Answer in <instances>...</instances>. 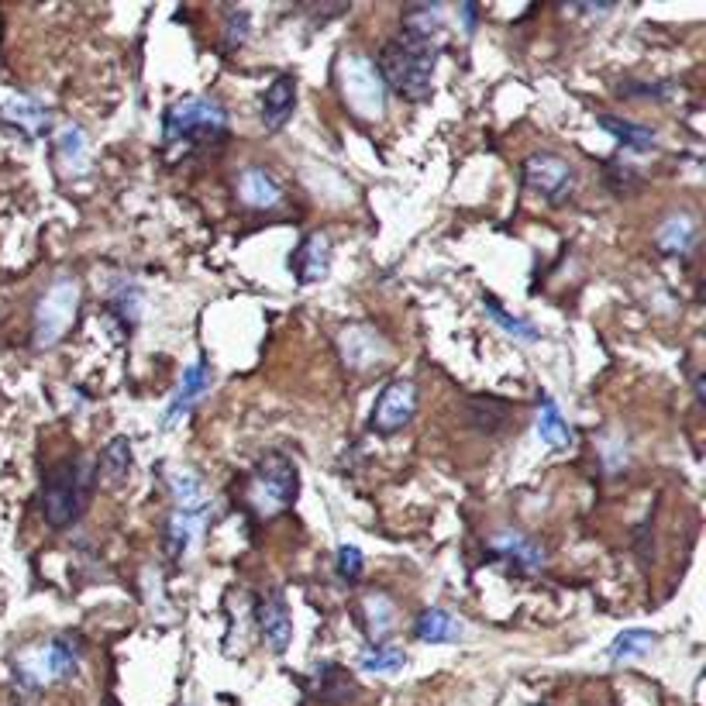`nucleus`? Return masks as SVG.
<instances>
[{
  "label": "nucleus",
  "mask_w": 706,
  "mask_h": 706,
  "mask_svg": "<svg viewBox=\"0 0 706 706\" xmlns=\"http://www.w3.org/2000/svg\"><path fill=\"white\" fill-rule=\"evenodd\" d=\"M434 66H438V42L414 38V35L390 38V42L382 46L379 63H376L387 90H393L403 100H411V104H420V100L431 97Z\"/></svg>",
  "instance_id": "nucleus-1"
},
{
  "label": "nucleus",
  "mask_w": 706,
  "mask_h": 706,
  "mask_svg": "<svg viewBox=\"0 0 706 706\" xmlns=\"http://www.w3.org/2000/svg\"><path fill=\"white\" fill-rule=\"evenodd\" d=\"M97 469L87 458H63L42 479V514L55 531H66L90 507Z\"/></svg>",
  "instance_id": "nucleus-2"
},
{
  "label": "nucleus",
  "mask_w": 706,
  "mask_h": 706,
  "mask_svg": "<svg viewBox=\"0 0 706 706\" xmlns=\"http://www.w3.org/2000/svg\"><path fill=\"white\" fill-rule=\"evenodd\" d=\"M228 111L217 104L211 97H187L173 104L166 111V125H163V138L166 146H184L197 149V146H217V141L228 138Z\"/></svg>",
  "instance_id": "nucleus-3"
},
{
  "label": "nucleus",
  "mask_w": 706,
  "mask_h": 706,
  "mask_svg": "<svg viewBox=\"0 0 706 706\" xmlns=\"http://www.w3.org/2000/svg\"><path fill=\"white\" fill-rule=\"evenodd\" d=\"M297 490H300L297 462L287 458L282 452H269V455L255 466V472L249 476L245 503L252 507L255 517L269 520V517H279V514H287V510L293 507V503H297Z\"/></svg>",
  "instance_id": "nucleus-4"
},
{
  "label": "nucleus",
  "mask_w": 706,
  "mask_h": 706,
  "mask_svg": "<svg viewBox=\"0 0 706 706\" xmlns=\"http://www.w3.org/2000/svg\"><path fill=\"white\" fill-rule=\"evenodd\" d=\"M338 93L345 108L358 121H379L387 111V84L376 70V63L362 52H345L338 59Z\"/></svg>",
  "instance_id": "nucleus-5"
},
{
  "label": "nucleus",
  "mask_w": 706,
  "mask_h": 706,
  "mask_svg": "<svg viewBox=\"0 0 706 706\" xmlns=\"http://www.w3.org/2000/svg\"><path fill=\"white\" fill-rule=\"evenodd\" d=\"M76 672H79V648L66 634L35 644V648L14 658V676L22 679L25 690H42L49 682L73 679Z\"/></svg>",
  "instance_id": "nucleus-6"
},
{
  "label": "nucleus",
  "mask_w": 706,
  "mask_h": 706,
  "mask_svg": "<svg viewBox=\"0 0 706 706\" xmlns=\"http://www.w3.org/2000/svg\"><path fill=\"white\" fill-rule=\"evenodd\" d=\"M76 307H79V282L73 276H59L35 307V349L59 345L76 320Z\"/></svg>",
  "instance_id": "nucleus-7"
},
{
  "label": "nucleus",
  "mask_w": 706,
  "mask_h": 706,
  "mask_svg": "<svg viewBox=\"0 0 706 706\" xmlns=\"http://www.w3.org/2000/svg\"><path fill=\"white\" fill-rule=\"evenodd\" d=\"M524 187L538 193L541 200H549L552 207L569 204L576 193V166L558 152H531L520 166Z\"/></svg>",
  "instance_id": "nucleus-8"
},
{
  "label": "nucleus",
  "mask_w": 706,
  "mask_h": 706,
  "mask_svg": "<svg viewBox=\"0 0 706 706\" xmlns=\"http://www.w3.org/2000/svg\"><path fill=\"white\" fill-rule=\"evenodd\" d=\"M338 352L349 373H376L390 362V341L369 325H349L338 335Z\"/></svg>",
  "instance_id": "nucleus-9"
},
{
  "label": "nucleus",
  "mask_w": 706,
  "mask_h": 706,
  "mask_svg": "<svg viewBox=\"0 0 706 706\" xmlns=\"http://www.w3.org/2000/svg\"><path fill=\"white\" fill-rule=\"evenodd\" d=\"M417 414V387L411 379H393L390 387H382V393L373 403L369 428L382 438L400 434Z\"/></svg>",
  "instance_id": "nucleus-10"
},
{
  "label": "nucleus",
  "mask_w": 706,
  "mask_h": 706,
  "mask_svg": "<svg viewBox=\"0 0 706 706\" xmlns=\"http://www.w3.org/2000/svg\"><path fill=\"white\" fill-rule=\"evenodd\" d=\"M458 411H462V424H466V428H472L476 434H487V438H500L503 431H510L517 424L514 407L500 396H466Z\"/></svg>",
  "instance_id": "nucleus-11"
},
{
  "label": "nucleus",
  "mask_w": 706,
  "mask_h": 706,
  "mask_svg": "<svg viewBox=\"0 0 706 706\" xmlns=\"http://www.w3.org/2000/svg\"><path fill=\"white\" fill-rule=\"evenodd\" d=\"M255 617H259V634H262V641H266V648L276 655L287 652L290 641H293V617L287 607V596H282L279 590H269L266 596H259Z\"/></svg>",
  "instance_id": "nucleus-12"
},
{
  "label": "nucleus",
  "mask_w": 706,
  "mask_h": 706,
  "mask_svg": "<svg viewBox=\"0 0 706 706\" xmlns=\"http://www.w3.org/2000/svg\"><path fill=\"white\" fill-rule=\"evenodd\" d=\"M490 552L503 562H510L517 572L524 576H534L544 569V549L541 544H534L528 534H520V531H510V528H503L496 534H490Z\"/></svg>",
  "instance_id": "nucleus-13"
},
{
  "label": "nucleus",
  "mask_w": 706,
  "mask_h": 706,
  "mask_svg": "<svg viewBox=\"0 0 706 706\" xmlns=\"http://www.w3.org/2000/svg\"><path fill=\"white\" fill-rule=\"evenodd\" d=\"M307 693L325 706H349L358 696V682L349 669H341V665L320 661L307 682Z\"/></svg>",
  "instance_id": "nucleus-14"
},
{
  "label": "nucleus",
  "mask_w": 706,
  "mask_h": 706,
  "mask_svg": "<svg viewBox=\"0 0 706 706\" xmlns=\"http://www.w3.org/2000/svg\"><path fill=\"white\" fill-rule=\"evenodd\" d=\"M331 238L328 231H311L304 235V241L297 245L290 266L297 269V279L300 282H320L328 273H331Z\"/></svg>",
  "instance_id": "nucleus-15"
},
{
  "label": "nucleus",
  "mask_w": 706,
  "mask_h": 706,
  "mask_svg": "<svg viewBox=\"0 0 706 706\" xmlns=\"http://www.w3.org/2000/svg\"><path fill=\"white\" fill-rule=\"evenodd\" d=\"M414 638L428 644H458V641H469V623L441 607H428L414 620Z\"/></svg>",
  "instance_id": "nucleus-16"
},
{
  "label": "nucleus",
  "mask_w": 706,
  "mask_h": 706,
  "mask_svg": "<svg viewBox=\"0 0 706 706\" xmlns=\"http://www.w3.org/2000/svg\"><path fill=\"white\" fill-rule=\"evenodd\" d=\"M211 382H214L211 366H207L204 358H197L193 366L184 373V379H179V390H176V396H173V403H169V411H166V417H163V428H173V424L184 417L200 396H207Z\"/></svg>",
  "instance_id": "nucleus-17"
},
{
  "label": "nucleus",
  "mask_w": 706,
  "mask_h": 706,
  "mask_svg": "<svg viewBox=\"0 0 706 706\" xmlns=\"http://www.w3.org/2000/svg\"><path fill=\"white\" fill-rule=\"evenodd\" d=\"M293 108H297V76L282 73L262 93V125H266V131H279L287 125L293 117Z\"/></svg>",
  "instance_id": "nucleus-18"
},
{
  "label": "nucleus",
  "mask_w": 706,
  "mask_h": 706,
  "mask_svg": "<svg viewBox=\"0 0 706 706\" xmlns=\"http://www.w3.org/2000/svg\"><path fill=\"white\" fill-rule=\"evenodd\" d=\"M699 225L693 214H669L655 231V249L661 255H690L696 249Z\"/></svg>",
  "instance_id": "nucleus-19"
},
{
  "label": "nucleus",
  "mask_w": 706,
  "mask_h": 706,
  "mask_svg": "<svg viewBox=\"0 0 706 706\" xmlns=\"http://www.w3.org/2000/svg\"><path fill=\"white\" fill-rule=\"evenodd\" d=\"M166 487H169V493H173V500H176V510H184V514H190V517H197L200 510L207 507V487H204V479H200L193 469H187V466H173L169 472H166Z\"/></svg>",
  "instance_id": "nucleus-20"
},
{
  "label": "nucleus",
  "mask_w": 706,
  "mask_h": 706,
  "mask_svg": "<svg viewBox=\"0 0 706 706\" xmlns=\"http://www.w3.org/2000/svg\"><path fill=\"white\" fill-rule=\"evenodd\" d=\"M238 197H241V204L262 211V207H276L282 200V190L273 173H266L262 166H249L238 176Z\"/></svg>",
  "instance_id": "nucleus-21"
},
{
  "label": "nucleus",
  "mask_w": 706,
  "mask_h": 706,
  "mask_svg": "<svg viewBox=\"0 0 706 706\" xmlns=\"http://www.w3.org/2000/svg\"><path fill=\"white\" fill-rule=\"evenodd\" d=\"M0 121H8L22 135L38 138L42 131H49V108L42 100H31V97H17L11 104L0 108Z\"/></svg>",
  "instance_id": "nucleus-22"
},
{
  "label": "nucleus",
  "mask_w": 706,
  "mask_h": 706,
  "mask_svg": "<svg viewBox=\"0 0 706 706\" xmlns=\"http://www.w3.org/2000/svg\"><path fill=\"white\" fill-rule=\"evenodd\" d=\"M358 617H362V628L373 638V644H387V634L393 631V600L387 593H366L358 603Z\"/></svg>",
  "instance_id": "nucleus-23"
},
{
  "label": "nucleus",
  "mask_w": 706,
  "mask_h": 706,
  "mask_svg": "<svg viewBox=\"0 0 706 706\" xmlns=\"http://www.w3.org/2000/svg\"><path fill=\"white\" fill-rule=\"evenodd\" d=\"M596 125L607 131L610 138H617L623 149H634V152H655L658 141H655V131L638 125L631 117H620V114H600Z\"/></svg>",
  "instance_id": "nucleus-24"
},
{
  "label": "nucleus",
  "mask_w": 706,
  "mask_h": 706,
  "mask_svg": "<svg viewBox=\"0 0 706 706\" xmlns=\"http://www.w3.org/2000/svg\"><path fill=\"white\" fill-rule=\"evenodd\" d=\"M55 159L66 173H84L90 163V141L79 125H63L55 135Z\"/></svg>",
  "instance_id": "nucleus-25"
},
{
  "label": "nucleus",
  "mask_w": 706,
  "mask_h": 706,
  "mask_svg": "<svg viewBox=\"0 0 706 706\" xmlns=\"http://www.w3.org/2000/svg\"><path fill=\"white\" fill-rule=\"evenodd\" d=\"M131 466H135V452H131V441L128 438H111L104 452L97 458V476L111 482V487H121L128 476H131Z\"/></svg>",
  "instance_id": "nucleus-26"
},
{
  "label": "nucleus",
  "mask_w": 706,
  "mask_h": 706,
  "mask_svg": "<svg viewBox=\"0 0 706 706\" xmlns=\"http://www.w3.org/2000/svg\"><path fill=\"white\" fill-rule=\"evenodd\" d=\"M538 438L544 441L549 449H569L572 445V428L569 420L562 417L558 403L552 396H541V407H538Z\"/></svg>",
  "instance_id": "nucleus-27"
},
{
  "label": "nucleus",
  "mask_w": 706,
  "mask_h": 706,
  "mask_svg": "<svg viewBox=\"0 0 706 706\" xmlns=\"http://www.w3.org/2000/svg\"><path fill=\"white\" fill-rule=\"evenodd\" d=\"M445 22H449V11L441 4H414V8L403 11V35L434 42V35L445 28Z\"/></svg>",
  "instance_id": "nucleus-28"
},
{
  "label": "nucleus",
  "mask_w": 706,
  "mask_h": 706,
  "mask_svg": "<svg viewBox=\"0 0 706 706\" xmlns=\"http://www.w3.org/2000/svg\"><path fill=\"white\" fill-rule=\"evenodd\" d=\"M193 520L190 514L184 510H173L163 524V552L169 562H184L187 549H190V541H193Z\"/></svg>",
  "instance_id": "nucleus-29"
},
{
  "label": "nucleus",
  "mask_w": 706,
  "mask_h": 706,
  "mask_svg": "<svg viewBox=\"0 0 706 706\" xmlns=\"http://www.w3.org/2000/svg\"><path fill=\"white\" fill-rule=\"evenodd\" d=\"M403 665H407V652L396 648V644H369V648L358 655V669L376 672V676H396Z\"/></svg>",
  "instance_id": "nucleus-30"
},
{
  "label": "nucleus",
  "mask_w": 706,
  "mask_h": 706,
  "mask_svg": "<svg viewBox=\"0 0 706 706\" xmlns=\"http://www.w3.org/2000/svg\"><path fill=\"white\" fill-rule=\"evenodd\" d=\"M603 184H607L617 197H634L644 187V176L628 159H610L607 169H603Z\"/></svg>",
  "instance_id": "nucleus-31"
},
{
  "label": "nucleus",
  "mask_w": 706,
  "mask_h": 706,
  "mask_svg": "<svg viewBox=\"0 0 706 706\" xmlns=\"http://www.w3.org/2000/svg\"><path fill=\"white\" fill-rule=\"evenodd\" d=\"M655 644H658V634H655V631H641V628H634V631L617 634L607 655H610V661H631V658L648 655V652L655 648Z\"/></svg>",
  "instance_id": "nucleus-32"
},
{
  "label": "nucleus",
  "mask_w": 706,
  "mask_h": 706,
  "mask_svg": "<svg viewBox=\"0 0 706 706\" xmlns=\"http://www.w3.org/2000/svg\"><path fill=\"white\" fill-rule=\"evenodd\" d=\"M482 307H487V314L496 320V325L507 331L510 338H517V341H524V345H534V341H541V331L531 325V320H520V317H510L507 311L500 307V300L496 297H482Z\"/></svg>",
  "instance_id": "nucleus-33"
},
{
  "label": "nucleus",
  "mask_w": 706,
  "mask_h": 706,
  "mask_svg": "<svg viewBox=\"0 0 706 706\" xmlns=\"http://www.w3.org/2000/svg\"><path fill=\"white\" fill-rule=\"evenodd\" d=\"M335 572L341 582H358L362 572H366V558H362V552L355 549V544H341L338 549V558H335Z\"/></svg>",
  "instance_id": "nucleus-34"
},
{
  "label": "nucleus",
  "mask_w": 706,
  "mask_h": 706,
  "mask_svg": "<svg viewBox=\"0 0 706 706\" xmlns=\"http://www.w3.org/2000/svg\"><path fill=\"white\" fill-rule=\"evenodd\" d=\"M620 97H669L672 87L669 84H638V79H623L617 87Z\"/></svg>",
  "instance_id": "nucleus-35"
},
{
  "label": "nucleus",
  "mask_w": 706,
  "mask_h": 706,
  "mask_svg": "<svg viewBox=\"0 0 706 706\" xmlns=\"http://www.w3.org/2000/svg\"><path fill=\"white\" fill-rule=\"evenodd\" d=\"M225 35H228V49H235V46H241L249 38V14L245 11H228V28H225Z\"/></svg>",
  "instance_id": "nucleus-36"
},
{
  "label": "nucleus",
  "mask_w": 706,
  "mask_h": 706,
  "mask_svg": "<svg viewBox=\"0 0 706 706\" xmlns=\"http://www.w3.org/2000/svg\"><path fill=\"white\" fill-rule=\"evenodd\" d=\"M603 462H607L610 472L623 469V462H628V445H623L620 438H607L603 441Z\"/></svg>",
  "instance_id": "nucleus-37"
},
{
  "label": "nucleus",
  "mask_w": 706,
  "mask_h": 706,
  "mask_svg": "<svg viewBox=\"0 0 706 706\" xmlns=\"http://www.w3.org/2000/svg\"><path fill=\"white\" fill-rule=\"evenodd\" d=\"M458 17H462V31L472 35V31H476V17H479V8H476V4H458Z\"/></svg>",
  "instance_id": "nucleus-38"
},
{
  "label": "nucleus",
  "mask_w": 706,
  "mask_h": 706,
  "mask_svg": "<svg viewBox=\"0 0 706 706\" xmlns=\"http://www.w3.org/2000/svg\"><path fill=\"white\" fill-rule=\"evenodd\" d=\"M104 706H121V703H117V699L111 696V699H104Z\"/></svg>",
  "instance_id": "nucleus-39"
}]
</instances>
